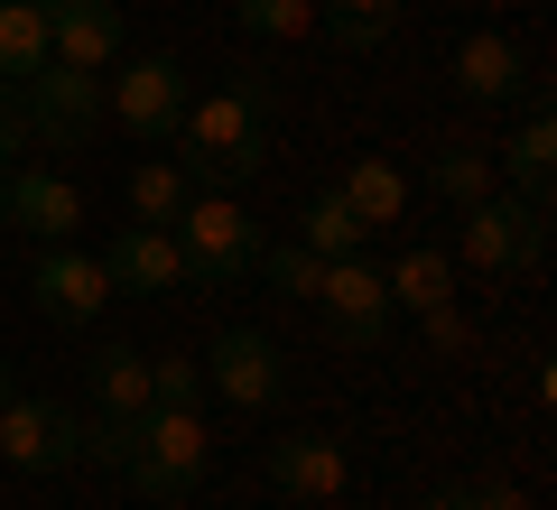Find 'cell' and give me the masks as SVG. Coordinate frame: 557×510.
<instances>
[{
    "label": "cell",
    "mask_w": 557,
    "mask_h": 510,
    "mask_svg": "<svg viewBox=\"0 0 557 510\" xmlns=\"http://www.w3.org/2000/svg\"><path fill=\"white\" fill-rule=\"evenodd\" d=\"M38 10H47L57 65H84V75H112L121 65V10L112 0H38Z\"/></svg>",
    "instance_id": "cell-13"
},
{
    "label": "cell",
    "mask_w": 557,
    "mask_h": 510,
    "mask_svg": "<svg viewBox=\"0 0 557 510\" xmlns=\"http://www.w3.org/2000/svg\"><path fill=\"white\" fill-rule=\"evenodd\" d=\"M456 260L465 270H483V278H502V270H539L548 260V214H539L530 196H483V204H465L456 214Z\"/></svg>",
    "instance_id": "cell-4"
},
{
    "label": "cell",
    "mask_w": 557,
    "mask_h": 510,
    "mask_svg": "<svg viewBox=\"0 0 557 510\" xmlns=\"http://www.w3.org/2000/svg\"><path fill=\"white\" fill-rule=\"evenodd\" d=\"M446 75H456V94L465 102H511V94H530V57H520L502 28H474V38H456V57H446Z\"/></svg>",
    "instance_id": "cell-15"
},
{
    "label": "cell",
    "mask_w": 557,
    "mask_h": 510,
    "mask_svg": "<svg viewBox=\"0 0 557 510\" xmlns=\"http://www.w3.org/2000/svg\"><path fill=\"white\" fill-rule=\"evenodd\" d=\"M168 233H177V251H186V278H205V288H223V278H242L260 260V223L242 214L233 186H196Z\"/></svg>",
    "instance_id": "cell-3"
},
{
    "label": "cell",
    "mask_w": 557,
    "mask_h": 510,
    "mask_svg": "<svg viewBox=\"0 0 557 510\" xmlns=\"http://www.w3.org/2000/svg\"><path fill=\"white\" fill-rule=\"evenodd\" d=\"M270 483L288 492V501H317V510H335V501H354V455H344L335 436L298 427V436H278V446H270Z\"/></svg>",
    "instance_id": "cell-11"
},
{
    "label": "cell",
    "mask_w": 557,
    "mask_h": 510,
    "mask_svg": "<svg viewBox=\"0 0 557 510\" xmlns=\"http://www.w3.org/2000/svg\"><path fill=\"white\" fill-rule=\"evenodd\" d=\"M10 390H20V372H10V362H0V399H10Z\"/></svg>",
    "instance_id": "cell-32"
},
{
    "label": "cell",
    "mask_w": 557,
    "mask_h": 510,
    "mask_svg": "<svg viewBox=\"0 0 557 510\" xmlns=\"http://www.w3.org/2000/svg\"><path fill=\"white\" fill-rule=\"evenodd\" d=\"M260 278H270L278 297H307V307H317V288H325V260L307 251V241H260V260H251Z\"/></svg>",
    "instance_id": "cell-24"
},
{
    "label": "cell",
    "mask_w": 557,
    "mask_h": 510,
    "mask_svg": "<svg viewBox=\"0 0 557 510\" xmlns=\"http://www.w3.org/2000/svg\"><path fill=\"white\" fill-rule=\"evenodd\" d=\"M121 455H131V418H102V427H84V464H112V473H121Z\"/></svg>",
    "instance_id": "cell-28"
},
{
    "label": "cell",
    "mask_w": 557,
    "mask_h": 510,
    "mask_svg": "<svg viewBox=\"0 0 557 510\" xmlns=\"http://www.w3.org/2000/svg\"><path fill=\"white\" fill-rule=\"evenodd\" d=\"M28 149V121H20V94H10V84H0V167H10V158Z\"/></svg>",
    "instance_id": "cell-30"
},
{
    "label": "cell",
    "mask_w": 557,
    "mask_h": 510,
    "mask_svg": "<svg viewBox=\"0 0 557 510\" xmlns=\"http://www.w3.org/2000/svg\"><path fill=\"white\" fill-rule=\"evenodd\" d=\"M381 278H391V307H409V315L456 307V260H446V251H399Z\"/></svg>",
    "instance_id": "cell-19"
},
{
    "label": "cell",
    "mask_w": 557,
    "mask_h": 510,
    "mask_svg": "<svg viewBox=\"0 0 557 510\" xmlns=\"http://www.w3.org/2000/svg\"><path fill=\"white\" fill-rule=\"evenodd\" d=\"M10 94H20L28 139H57V149H75V139L102 121V75H84V65H38V75L10 84Z\"/></svg>",
    "instance_id": "cell-8"
},
{
    "label": "cell",
    "mask_w": 557,
    "mask_h": 510,
    "mask_svg": "<svg viewBox=\"0 0 557 510\" xmlns=\"http://www.w3.org/2000/svg\"><path fill=\"white\" fill-rule=\"evenodd\" d=\"M102 270H112V288H131V297H177V288H196L168 223H121L112 251H102Z\"/></svg>",
    "instance_id": "cell-12"
},
{
    "label": "cell",
    "mask_w": 557,
    "mask_h": 510,
    "mask_svg": "<svg viewBox=\"0 0 557 510\" xmlns=\"http://www.w3.org/2000/svg\"><path fill=\"white\" fill-rule=\"evenodd\" d=\"M38 65H57V47H47V10H38V0H0V84H28Z\"/></svg>",
    "instance_id": "cell-18"
},
{
    "label": "cell",
    "mask_w": 557,
    "mask_h": 510,
    "mask_svg": "<svg viewBox=\"0 0 557 510\" xmlns=\"http://www.w3.org/2000/svg\"><path fill=\"white\" fill-rule=\"evenodd\" d=\"M205 362V390L214 399H233V409H278V353H270V334L260 325H233V334H214V353H196Z\"/></svg>",
    "instance_id": "cell-10"
},
{
    "label": "cell",
    "mask_w": 557,
    "mask_h": 510,
    "mask_svg": "<svg viewBox=\"0 0 557 510\" xmlns=\"http://www.w3.org/2000/svg\"><path fill=\"white\" fill-rule=\"evenodd\" d=\"M94 409L102 418H149V409H159V399H149V353L112 344V353L94 362Z\"/></svg>",
    "instance_id": "cell-20"
},
{
    "label": "cell",
    "mask_w": 557,
    "mask_h": 510,
    "mask_svg": "<svg viewBox=\"0 0 557 510\" xmlns=\"http://www.w3.org/2000/svg\"><path fill=\"white\" fill-rule=\"evenodd\" d=\"M233 20L251 38H270V47H298V38L325 28V0H233Z\"/></svg>",
    "instance_id": "cell-22"
},
{
    "label": "cell",
    "mask_w": 557,
    "mask_h": 510,
    "mask_svg": "<svg viewBox=\"0 0 557 510\" xmlns=\"http://www.w3.org/2000/svg\"><path fill=\"white\" fill-rule=\"evenodd\" d=\"M177 167L186 186H242L270 167V102L251 94V84H233V94H205L177 112Z\"/></svg>",
    "instance_id": "cell-1"
},
{
    "label": "cell",
    "mask_w": 557,
    "mask_h": 510,
    "mask_svg": "<svg viewBox=\"0 0 557 510\" xmlns=\"http://www.w3.org/2000/svg\"><path fill=\"white\" fill-rule=\"evenodd\" d=\"M112 297H121V288H112V270H102V251L38 241V260H28V307H38L47 325H94Z\"/></svg>",
    "instance_id": "cell-5"
},
{
    "label": "cell",
    "mask_w": 557,
    "mask_h": 510,
    "mask_svg": "<svg viewBox=\"0 0 557 510\" xmlns=\"http://www.w3.org/2000/svg\"><path fill=\"white\" fill-rule=\"evenodd\" d=\"M391 20H399V0H335V20H325V28H335L344 47H381Z\"/></svg>",
    "instance_id": "cell-27"
},
{
    "label": "cell",
    "mask_w": 557,
    "mask_h": 510,
    "mask_svg": "<svg viewBox=\"0 0 557 510\" xmlns=\"http://www.w3.org/2000/svg\"><path fill=\"white\" fill-rule=\"evenodd\" d=\"M196 196L186 186L177 158H149V167H131V186H121V204H131V223H177V204Z\"/></svg>",
    "instance_id": "cell-21"
},
{
    "label": "cell",
    "mask_w": 557,
    "mask_h": 510,
    "mask_svg": "<svg viewBox=\"0 0 557 510\" xmlns=\"http://www.w3.org/2000/svg\"><path fill=\"white\" fill-rule=\"evenodd\" d=\"M298 241H307V251H317V260H354V251H362V241H372V233H362V223L344 214V196H335V186H325V196H317V204H307V214H298Z\"/></svg>",
    "instance_id": "cell-23"
},
{
    "label": "cell",
    "mask_w": 557,
    "mask_h": 510,
    "mask_svg": "<svg viewBox=\"0 0 557 510\" xmlns=\"http://www.w3.org/2000/svg\"><path fill=\"white\" fill-rule=\"evenodd\" d=\"M317 315H325V334H335V344H354V353H372L381 334H391V278L372 270V260H325V288H317Z\"/></svg>",
    "instance_id": "cell-7"
},
{
    "label": "cell",
    "mask_w": 557,
    "mask_h": 510,
    "mask_svg": "<svg viewBox=\"0 0 557 510\" xmlns=\"http://www.w3.org/2000/svg\"><path fill=\"white\" fill-rule=\"evenodd\" d=\"M0 464H20V473H65V464H84L75 409H57V399H38V390H10V399H0Z\"/></svg>",
    "instance_id": "cell-6"
},
{
    "label": "cell",
    "mask_w": 557,
    "mask_h": 510,
    "mask_svg": "<svg viewBox=\"0 0 557 510\" xmlns=\"http://www.w3.org/2000/svg\"><path fill=\"white\" fill-rule=\"evenodd\" d=\"M205 464H214V436H205L196 409H149L131 418V455H121V473H131V492L149 510H177L186 492L205 483Z\"/></svg>",
    "instance_id": "cell-2"
},
{
    "label": "cell",
    "mask_w": 557,
    "mask_h": 510,
    "mask_svg": "<svg viewBox=\"0 0 557 510\" xmlns=\"http://www.w3.org/2000/svg\"><path fill=\"white\" fill-rule=\"evenodd\" d=\"M428 510H474V492H465V483H446V492H428Z\"/></svg>",
    "instance_id": "cell-31"
},
{
    "label": "cell",
    "mask_w": 557,
    "mask_h": 510,
    "mask_svg": "<svg viewBox=\"0 0 557 510\" xmlns=\"http://www.w3.org/2000/svg\"><path fill=\"white\" fill-rule=\"evenodd\" d=\"M428 186H437V196H446V204H456V214H465V204H483V196H493V186H502V167H493V158H483V149H446L437 167H428Z\"/></svg>",
    "instance_id": "cell-25"
},
{
    "label": "cell",
    "mask_w": 557,
    "mask_h": 510,
    "mask_svg": "<svg viewBox=\"0 0 557 510\" xmlns=\"http://www.w3.org/2000/svg\"><path fill=\"white\" fill-rule=\"evenodd\" d=\"M493 167H511V177H520V196H530V204H548V177H557V121H548V102H539V84H530V121L511 130V149H502Z\"/></svg>",
    "instance_id": "cell-17"
},
{
    "label": "cell",
    "mask_w": 557,
    "mask_h": 510,
    "mask_svg": "<svg viewBox=\"0 0 557 510\" xmlns=\"http://www.w3.org/2000/svg\"><path fill=\"white\" fill-rule=\"evenodd\" d=\"M335 196H344V214H354L362 233H391V223L409 214V177H399L391 158H354L335 177Z\"/></svg>",
    "instance_id": "cell-16"
},
{
    "label": "cell",
    "mask_w": 557,
    "mask_h": 510,
    "mask_svg": "<svg viewBox=\"0 0 557 510\" xmlns=\"http://www.w3.org/2000/svg\"><path fill=\"white\" fill-rule=\"evenodd\" d=\"M474 492V510H530V492L511 483V473H483V483H465Z\"/></svg>",
    "instance_id": "cell-29"
},
{
    "label": "cell",
    "mask_w": 557,
    "mask_h": 510,
    "mask_svg": "<svg viewBox=\"0 0 557 510\" xmlns=\"http://www.w3.org/2000/svg\"><path fill=\"white\" fill-rule=\"evenodd\" d=\"M0 223H10V167H0Z\"/></svg>",
    "instance_id": "cell-33"
},
{
    "label": "cell",
    "mask_w": 557,
    "mask_h": 510,
    "mask_svg": "<svg viewBox=\"0 0 557 510\" xmlns=\"http://www.w3.org/2000/svg\"><path fill=\"white\" fill-rule=\"evenodd\" d=\"M102 112H112L131 139H168L177 112H186V65L177 57H131V75L102 84Z\"/></svg>",
    "instance_id": "cell-9"
},
{
    "label": "cell",
    "mask_w": 557,
    "mask_h": 510,
    "mask_svg": "<svg viewBox=\"0 0 557 510\" xmlns=\"http://www.w3.org/2000/svg\"><path fill=\"white\" fill-rule=\"evenodd\" d=\"M196 390H205L196 353H149V399H159V409H196Z\"/></svg>",
    "instance_id": "cell-26"
},
{
    "label": "cell",
    "mask_w": 557,
    "mask_h": 510,
    "mask_svg": "<svg viewBox=\"0 0 557 510\" xmlns=\"http://www.w3.org/2000/svg\"><path fill=\"white\" fill-rule=\"evenodd\" d=\"M10 223L28 241H75L84 233V186L57 167H10Z\"/></svg>",
    "instance_id": "cell-14"
}]
</instances>
